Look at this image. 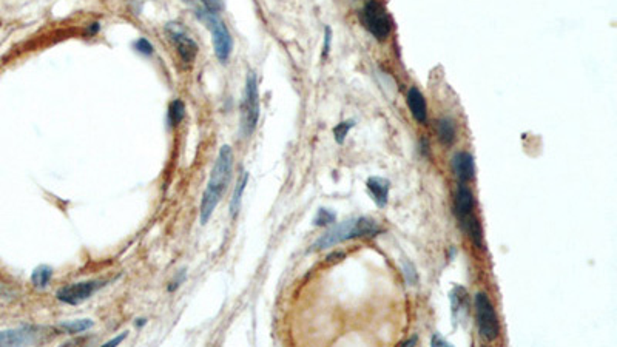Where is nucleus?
Returning <instances> with one entry per match:
<instances>
[{
	"instance_id": "28",
	"label": "nucleus",
	"mask_w": 617,
	"mask_h": 347,
	"mask_svg": "<svg viewBox=\"0 0 617 347\" xmlns=\"http://www.w3.org/2000/svg\"><path fill=\"white\" fill-rule=\"evenodd\" d=\"M125 338H127V332H124V334H123V335H120V336H116V338H113V340H111V341H107V343H106V344H103V346H106V347H115V346H118V344H120V343H123V341L125 340Z\"/></svg>"
},
{
	"instance_id": "23",
	"label": "nucleus",
	"mask_w": 617,
	"mask_h": 347,
	"mask_svg": "<svg viewBox=\"0 0 617 347\" xmlns=\"http://www.w3.org/2000/svg\"><path fill=\"white\" fill-rule=\"evenodd\" d=\"M402 268H403V275L406 278V283L414 285L417 283V280H419V275H417L414 264L411 261H403Z\"/></svg>"
},
{
	"instance_id": "25",
	"label": "nucleus",
	"mask_w": 617,
	"mask_h": 347,
	"mask_svg": "<svg viewBox=\"0 0 617 347\" xmlns=\"http://www.w3.org/2000/svg\"><path fill=\"white\" fill-rule=\"evenodd\" d=\"M196 2L201 4L203 8H205V10L213 11V13H220L222 8H224L222 0H196Z\"/></svg>"
},
{
	"instance_id": "1",
	"label": "nucleus",
	"mask_w": 617,
	"mask_h": 347,
	"mask_svg": "<svg viewBox=\"0 0 617 347\" xmlns=\"http://www.w3.org/2000/svg\"><path fill=\"white\" fill-rule=\"evenodd\" d=\"M233 170V150L230 145H222L210 173V179L201 201V224L205 225L212 218L216 205L227 190Z\"/></svg>"
},
{
	"instance_id": "7",
	"label": "nucleus",
	"mask_w": 617,
	"mask_h": 347,
	"mask_svg": "<svg viewBox=\"0 0 617 347\" xmlns=\"http://www.w3.org/2000/svg\"><path fill=\"white\" fill-rule=\"evenodd\" d=\"M103 285H106V281H98V280L74 283L60 289L56 297L59 301L65 302V305L77 306L89 300L93 293H96L99 289L103 288Z\"/></svg>"
},
{
	"instance_id": "14",
	"label": "nucleus",
	"mask_w": 617,
	"mask_h": 347,
	"mask_svg": "<svg viewBox=\"0 0 617 347\" xmlns=\"http://www.w3.org/2000/svg\"><path fill=\"white\" fill-rule=\"evenodd\" d=\"M451 305H453L454 319L466 318L469 306H468V293L463 288H455L453 292H451Z\"/></svg>"
},
{
	"instance_id": "6",
	"label": "nucleus",
	"mask_w": 617,
	"mask_h": 347,
	"mask_svg": "<svg viewBox=\"0 0 617 347\" xmlns=\"http://www.w3.org/2000/svg\"><path fill=\"white\" fill-rule=\"evenodd\" d=\"M475 314L480 336L485 341H494L500 334V323L497 312H495L492 302L486 293H477Z\"/></svg>"
},
{
	"instance_id": "27",
	"label": "nucleus",
	"mask_w": 617,
	"mask_h": 347,
	"mask_svg": "<svg viewBox=\"0 0 617 347\" xmlns=\"http://www.w3.org/2000/svg\"><path fill=\"white\" fill-rule=\"evenodd\" d=\"M324 50H323V56L326 57L327 55H329V50H330V40H332V31H330V28L329 27H326V30H324Z\"/></svg>"
},
{
	"instance_id": "9",
	"label": "nucleus",
	"mask_w": 617,
	"mask_h": 347,
	"mask_svg": "<svg viewBox=\"0 0 617 347\" xmlns=\"http://www.w3.org/2000/svg\"><path fill=\"white\" fill-rule=\"evenodd\" d=\"M453 171L455 178L460 182H463V184L468 181H471L475 175V164L472 154L468 152L455 153L453 158Z\"/></svg>"
},
{
	"instance_id": "21",
	"label": "nucleus",
	"mask_w": 617,
	"mask_h": 347,
	"mask_svg": "<svg viewBox=\"0 0 617 347\" xmlns=\"http://www.w3.org/2000/svg\"><path fill=\"white\" fill-rule=\"evenodd\" d=\"M335 220H336L335 212L330 210V208H324L323 207V208H319V210L317 212L315 218H314V225H317V227H324V225L334 224Z\"/></svg>"
},
{
	"instance_id": "3",
	"label": "nucleus",
	"mask_w": 617,
	"mask_h": 347,
	"mask_svg": "<svg viewBox=\"0 0 617 347\" xmlns=\"http://www.w3.org/2000/svg\"><path fill=\"white\" fill-rule=\"evenodd\" d=\"M196 16H198V19L201 21L203 23H205V27L210 30L215 55L221 60L222 64H225L227 62L230 53H232V45H233L232 36H230L227 27H225V23L222 22L218 13L208 11L203 6H196Z\"/></svg>"
},
{
	"instance_id": "20",
	"label": "nucleus",
	"mask_w": 617,
	"mask_h": 347,
	"mask_svg": "<svg viewBox=\"0 0 617 347\" xmlns=\"http://www.w3.org/2000/svg\"><path fill=\"white\" fill-rule=\"evenodd\" d=\"M186 116V106L184 102L176 99L170 103L169 107V123L171 127H176L178 124H181V120L184 119Z\"/></svg>"
},
{
	"instance_id": "18",
	"label": "nucleus",
	"mask_w": 617,
	"mask_h": 347,
	"mask_svg": "<svg viewBox=\"0 0 617 347\" xmlns=\"http://www.w3.org/2000/svg\"><path fill=\"white\" fill-rule=\"evenodd\" d=\"M33 340V336L27 331H11L0 332V344H27Z\"/></svg>"
},
{
	"instance_id": "8",
	"label": "nucleus",
	"mask_w": 617,
	"mask_h": 347,
	"mask_svg": "<svg viewBox=\"0 0 617 347\" xmlns=\"http://www.w3.org/2000/svg\"><path fill=\"white\" fill-rule=\"evenodd\" d=\"M167 31L170 39L173 40V43H175L181 59L184 60L186 64H192L198 55V43L188 36L186 30L182 28L179 23H169Z\"/></svg>"
},
{
	"instance_id": "12",
	"label": "nucleus",
	"mask_w": 617,
	"mask_h": 347,
	"mask_svg": "<svg viewBox=\"0 0 617 347\" xmlns=\"http://www.w3.org/2000/svg\"><path fill=\"white\" fill-rule=\"evenodd\" d=\"M407 106H409V110L417 123L424 124L428 120V106H426L421 91L415 89V86H411L409 91H407Z\"/></svg>"
},
{
	"instance_id": "24",
	"label": "nucleus",
	"mask_w": 617,
	"mask_h": 347,
	"mask_svg": "<svg viewBox=\"0 0 617 347\" xmlns=\"http://www.w3.org/2000/svg\"><path fill=\"white\" fill-rule=\"evenodd\" d=\"M135 50L137 51V53H141V55H144V56H152L153 55V45L152 43L147 40L145 38H141V39H137L136 42H135Z\"/></svg>"
},
{
	"instance_id": "13",
	"label": "nucleus",
	"mask_w": 617,
	"mask_h": 347,
	"mask_svg": "<svg viewBox=\"0 0 617 347\" xmlns=\"http://www.w3.org/2000/svg\"><path fill=\"white\" fill-rule=\"evenodd\" d=\"M460 227L463 229V232L466 235L472 239L474 244L479 249H485V241H483V229L480 225L479 218L474 213L463 216V218H460Z\"/></svg>"
},
{
	"instance_id": "11",
	"label": "nucleus",
	"mask_w": 617,
	"mask_h": 347,
	"mask_svg": "<svg viewBox=\"0 0 617 347\" xmlns=\"http://www.w3.org/2000/svg\"><path fill=\"white\" fill-rule=\"evenodd\" d=\"M474 207H475V199L471 190H469L463 182H460L457 195H455V204H454V212L455 216L460 220L463 218V216H468L474 213Z\"/></svg>"
},
{
	"instance_id": "10",
	"label": "nucleus",
	"mask_w": 617,
	"mask_h": 347,
	"mask_svg": "<svg viewBox=\"0 0 617 347\" xmlns=\"http://www.w3.org/2000/svg\"><path fill=\"white\" fill-rule=\"evenodd\" d=\"M366 187H368V192H369V195L372 198V201L377 204V207L383 208V207L387 205L390 182L386 178L372 176V178L368 179Z\"/></svg>"
},
{
	"instance_id": "26",
	"label": "nucleus",
	"mask_w": 617,
	"mask_h": 347,
	"mask_svg": "<svg viewBox=\"0 0 617 347\" xmlns=\"http://www.w3.org/2000/svg\"><path fill=\"white\" fill-rule=\"evenodd\" d=\"M431 346L432 347H453V346H451V343H448L446 340H443V338L440 336V334H436V335L432 336Z\"/></svg>"
},
{
	"instance_id": "17",
	"label": "nucleus",
	"mask_w": 617,
	"mask_h": 347,
	"mask_svg": "<svg viewBox=\"0 0 617 347\" xmlns=\"http://www.w3.org/2000/svg\"><path fill=\"white\" fill-rule=\"evenodd\" d=\"M51 276H53V268L50 266H39L31 273V283L34 288L45 289L51 281Z\"/></svg>"
},
{
	"instance_id": "29",
	"label": "nucleus",
	"mask_w": 617,
	"mask_h": 347,
	"mask_svg": "<svg viewBox=\"0 0 617 347\" xmlns=\"http://www.w3.org/2000/svg\"><path fill=\"white\" fill-rule=\"evenodd\" d=\"M412 344H415V338H412V340H409V341L403 343V346H412Z\"/></svg>"
},
{
	"instance_id": "22",
	"label": "nucleus",
	"mask_w": 617,
	"mask_h": 347,
	"mask_svg": "<svg viewBox=\"0 0 617 347\" xmlns=\"http://www.w3.org/2000/svg\"><path fill=\"white\" fill-rule=\"evenodd\" d=\"M353 125H355L353 120H344V123L338 124V125L334 128V135H335V139H336V142H338V144H343V142L346 141V137H347V135H349L351 128H352Z\"/></svg>"
},
{
	"instance_id": "5",
	"label": "nucleus",
	"mask_w": 617,
	"mask_h": 347,
	"mask_svg": "<svg viewBox=\"0 0 617 347\" xmlns=\"http://www.w3.org/2000/svg\"><path fill=\"white\" fill-rule=\"evenodd\" d=\"M360 19L363 27L377 40H385L390 34V30H392V22H390L389 14L386 13L385 6L377 0H368L364 4L360 13Z\"/></svg>"
},
{
	"instance_id": "15",
	"label": "nucleus",
	"mask_w": 617,
	"mask_h": 347,
	"mask_svg": "<svg viewBox=\"0 0 617 347\" xmlns=\"http://www.w3.org/2000/svg\"><path fill=\"white\" fill-rule=\"evenodd\" d=\"M437 136L443 145H453L455 141V124L453 119L437 120Z\"/></svg>"
},
{
	"instance_id": "16",
	"label": "nucleus",
	"mask_w": 617,
	"mask_h": 347,
	"mask_svg": "<svg viewBox=\"0 0 617 347\" xmlns=\"http://www.w3.org/2000/svg\"><path fill=\"white\" fill-rule=\"evenodd\" d=\"M247 181H249V173L244 171V173H242V175L239 176L238 184H237V187H234L233 196H232V199H230V216H232V218H234V216H237L238 212H239L241 199H242V193H244V190H246Z\"/></svg>"
},
{
	"instance_id": "19",
	"label": "nucleus",
	"mask_w": 617,
	"mask_h": 347,
	"mask_svg": "<svg viewBox=\"0 0 617 347\" xmlns=\"http://www.w3.org/2000/svg\"><path fill=\"white\" fill-rule=\"evenodd\" d=\"M94 326V321L90 318H84V319H73V321H65V323L60 324V327L65 329L68 334H82L90 331V329Z\"/></svg>"
},
{
	"instance_id": "4",
	"label": "nucleus",
	"mask_w": 617,
	"mask_h": 347,
	"mask_svg": "<svg viewBox=\"0 0 617 347\" xmlns=\"http://www.w3.org/2000/svg\"><path fill=\"white\" fill-rule=\"evenodd\" d=\"M259 119V93L256 74L250 72L246 79L244 96L241 102V135L249 137L255 132Z\"/></svg>"
},
{
	"instance_id": "2",
	"label": "nucleus",
	"mask_w": 617,
	"mask_h": 347,
	"mask_svg": "<svg viewBox=\"0 0 617 347\" xmlns=\"http://www.w3.org/2000/svg\"><path fill=\"white\" fill-rule=\"evenodd\" d=\"M380 232L377 222L366 218V216H360V218H351L344 222H340L330 227L324 235H321L314 244L315 250H323L334 247L340 242L355 239V238H364V237H373Z\"/></svg>"
}]
</instances>
